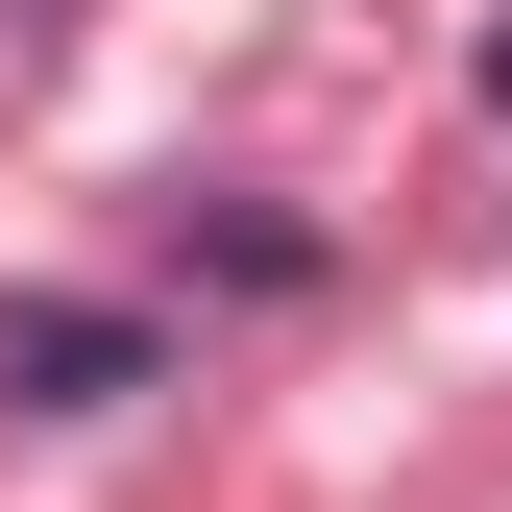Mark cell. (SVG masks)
Segmentation results:
<instances>
[{
    "mask_svg": "<svg viewBox=\"0 0 512 512\" xmlns=\"http://www.w3.org/2000/svg\"><path fill=\"white\" fill-rule=\"evenodd\" d=\"M464 98H488V122H512V25H488V49H464Z\"/></svg>",
    "mask_w": 512,
    "mask_h": 512,
    "instance_id": "obj_2",
    "label": "cell"
},
{
    "mask_svg": "<svg viewBox=\"0 0 512 512\" xmlns=\"http://www.w3.org/2000/svg\"><path fill=\"white\" fill-rule=\"evenodd\" d=\"M122 391H171L147 293H0V415H122Z\"/></svg>",
    "mask_w": 512,
    "mask_h": 512,
    "instance_id": "obj_1",
    "label": "cell"
}]
</instances>
